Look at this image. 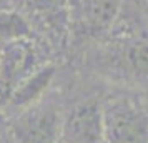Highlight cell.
<instances>
[{
    "label": "cell",
    "instance_id": "3",
    "mask_svg": "<svg viewBox=\"0 0 148 143\" xmlns=\"http://www.w3.org/2000/svg\"><path fill=\"white\" fill-rule=\"evenodd\" d=\"M60 143H105V107L98 98L75 103L63 115Z\"/></svg>",
    "mask_w": 148,
    "mask_h": 143
},
{
    "label": "cell",
    "instance_id": "4",
    "mask_svg": "<svg viewBox=\"0 0 148 143\" xmlns=\"http://www.w3.org/2000/svg\"><path fill=\"white\" fill-rule=\"evenodd\" d=\"M37 47L32 38L5 43L0 48V105L7 103L10 93L32 72L43 65L38 62Z\"/></svg>",
    "mask_w": 148,
    "mask_h": 143
},
{
    "label": "cell",
    "instance_id": "10",
    "mask_svg": "<svg viewBox=\"0 0 148 143\" xmlns=\"http://www.w3.org/2000/svg\"><path fill=\"white\" fill-rule=\"evenodd\" d=\"M12 3H14V0H0V10H8V8H12Z\"/></svg>",
    "mask_w": 148,
    "mask_h": 143
},
{
    "label": "cell",
    "instance_id": "9",
    "mask_svg": "<svg viewBox=\"0 0 148 143\" xmlns=\"http://www.w3.org/2000/svg\"><path fill=\"white\" fill-rule=\"evenodd\" d=\"M32 38V25L14 8L0 10V45Z\"/></svg>",
    "mask_w": 148,
    "mask_h": 143
},
{
    "label": "cell",
    "instance_id": "6",
    "mask_svg": "<svg viewBox=\"0 0 148 143\" xmlns=\"http://www.w3.org/2000/svg\"><path fill=\"white\" fill-rule=\"evenodd\" d=\"M53 77L55 67L52 63H43L42 67L32 72L27 78H23L15 87L5 105L20 112V110H25L35 103H38L40 100H43V95L47 93Z\"/></svg>",
    "mask_w": 148,
    "mask_h": 143
},
{
    "label": "cell",
    "instance_id": "5",
    "mask_svg": "<svg viewBox=\"0 0 148 143\" xmlns=\"http://www.w3.org/2000/svg\"><path fill=\"white\" fill-rule=\"evenodd\" d=\"M105 142L108 143H143L145 122L128 103H116L105 108Z\"/></svg>",
    "mask_w": 148,
    "mask_h": 143
},
{
    "label": "cell",
    "instance_id": "1",
    "mask_svg": "<svg viewBox=\"0 0 148 143\" xmlns=\"http://www.w3.org/2000/svg\"><path fill=\"white\" fill-rule=\"evenodd\" d=\"M123 0H70L68 32L72 40L88 42L107 34L118 18Z\"/></svg>",
    "mask_w": 148,
    "mask_h": 143
},
{
    "label": "cell",
    "instance_id": "8",
    "mask_svg": "<svg viewBox=\"0 0 148 143\" xmlns=\"http://www.w3.org/2000/svg\"><path fill=\"white\" fill-rule=\"evenodd\" d=\"M30 12L43 23L50 34L55 37L70 35L68 32V12L70 0H25Z\"/></svg>",
    "mask_w": 148,
    "mask_h": 143
},
{
    "label": "cell",
    "instance_id": "2",
    "mask_svg": "<svg viewBox=\"0 0 148 143\" xmlns=\"http://www.w3.org/2000/svg\"><path fill=\"white\" fill-rule=\"evenodd\" d=\"M60 108L45 98L25 110L17 112L10 123L17 143H60Z\"/></svg>",
    "mask_w": 148,
    "mask_h": 143
},
{
    "label": "cell",
    "instance_id": "7",
    "mask_svg": "<svg viewBox=\"0 0 148 143\" xmlns=\"http://www.w3.org/2000/svg\"><path fill=\"white\" fill-rule=\"evenodd\" d=\"M118 73L135 82H148V38H135L121 43L110 55Z\"/></svg>",
    "mask_w": 148,
    "mask_h": 143
}]
</instances>
